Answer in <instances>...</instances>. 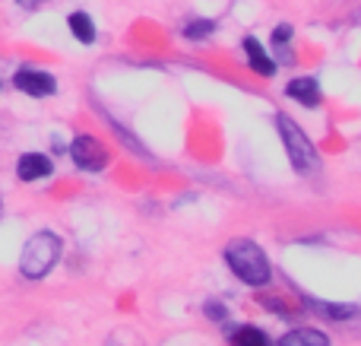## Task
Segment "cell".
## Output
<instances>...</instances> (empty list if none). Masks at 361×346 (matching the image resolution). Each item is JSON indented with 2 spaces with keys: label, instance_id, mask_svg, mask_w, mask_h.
Here are the masks:
<instances>
[{
  "label": "cell",
  "instance_id": "obj_1",
  "mask_svg": "<svg viewBox=\"0 0 361 346\" xmlns=\"http://www.w3.org/2000/svg\"><path fill=\"white\" fill-rule=\"evenodd\" d=\"M225 264L235 273L241 283L254 286V290H263L273 280V264H269L267 251H263L257 241L250 239H235L228 248H225Z\"/></svg>",
  "mask_w": 361,
  "mask_h": 346
},
{
  "label": "cell",
  "instance_id": "obj_2",
  "mask_svg": "<svg viewBox=\"0 0 361 346\" xmlns=\"http://www.w3.org/2000/svg\"><path fill=\"white\" fill-rule=\"evenodd\" d=\"M61 251H63L61 235L51 232V229H42V232H35L23 245V254H19V273H23L25 280H44L57 267Z\"/></svg>",
  "mask_w": 361,
  "mask_h": 346
},
{
  "label": "cell",
  "instance_id": "obj_3",
  "mask_svg": "<svg viewBox=\"0 0 361 346\" xmlns=\"http://www.w3.org/2000/svg\"><path fill=\"white\" fill-rule=\"evenodd\" d=\"M276 127H279V137H282V146H286V156L292 162V169L298 175H314L320 169V153L311 143V137L298 127V121H292L288 114H276Z\"/></svg>",
  "mask_w": 361,
  "mask_h": 346
},
{
  "label": "cell",
  "instance_id": "obj_4",
  "mask_svg": "<svg viewBox=\"0 0 361 346\" xmlns=\"http://www.w3.org/2000/svg\"><path fill=\"white\" fill-rule=\"evenodd\" d=\"M67 153L76 169H82V172H105L108 169V150L92 133H76Z\"/></svg>",
  "mask_w": 361,
  "mask_h": 346
},
{
  "label": "cell",
  "instance_id": "obj_5",
  "mask_svg": "<svg viewBox=\"0 0 361 346\" xmlns=\"http://www.w3.org/2000/svg\"><path fill=\"white\" fill-rule=\"evenodd\" d=\"M13 86L23 95H32V99H51V95H57V80L48 70H38V67H19L13 73Z\"/></svg>",
  "mask_w": 361,
  "mask_h": 346
},
{
  "label": "cell",
  "instance_id": "obj_6",
  "mask_svg": "<svg viewBox=\"0 0 361 346\" xmlns=\"http://www.w3.org/2000/svg\"><path fill=\"white\" fill-rule=\"evenodd\" d=\"M241 51H244V61H247V67L254 70L257 76H263V80L276 76L279 64H276V57L260 44V38H257V35H247V38H244V42H241Z\"/></svg>",
  "mask_w": 361,
  "mask_h": 346
},
{
  "label": "cell",
  "instance_id": "obj_7",
  "mask_svg": "<svg viewBox=\"0 0 361 346\" xmlns=\"http://www.w3.org/2000/svg\"><path fill=\"white\" fill-rule=\"evenodd\" d=\"M54 175V162H51L48 153H23L16 159V178L25 184L32 181H44V178Z\"/></svg>",
  "mask_w": 361,
  "mask_h": 346
},
{
  "label": "cell",
  "instance_id": "obj_8",
  "mask_svg": "<svg viewBox=\"0 0 361 346\" xmlns=\"http://www.w3.org/2000/svg\"><path fill=\"white\" fill-rule=\"evenodd\" d=\"M286 95L292 102H298L301 108H320V102H324V89H320L317 76H295V80H288Z\"/></svg>",
  "mask_w": 361,
  "mask_h": 346
},
{
  "label": "cell",
  "instance_id": "obj_9",
  "mask_svg": "<svg viewBox=\"0 0 361 346\" xmlns=\"http://www.w3.org/2000/svg\"><path fill=\"white\" fill-rule=\"evenodd\" d=\"M276 346H330V337L317 328H292L279 337Z\"/></svg>",
  "mask_w": 361,
  "mask_h": 346
},
{
  "label": "cell",
  "instance_id": "obj_10",
  "mask_svg": "<svg viewBox=\"0 0 361 346\" xmlns=\"http://www.w3.org/2000/svg\"><path fill=\"white\" fill-rule=\"evenodd\" d=\"M67 29H70V35H73L80 44H92L95 38H99V29H95L92 16H89L86 10H73V13H70V16H67Z\"/></svg>",
  "mask_w": 361,
  "mask_h": 346
},
{
  "label": "cell",
  "instance_id": "obj_11",
  "mask_svg": "<svg viewBox=\"0 0 361 346\" xmlns=\"http://www.w3.org/2000/svg\"><path fill=\"white\" fill-rule=\"evenodd\" d=\"M295 25L292 23H279L273 29V48H276V64H295Z\"/></svg>",
  "mask_w": 361,
  "mask_h": 346
},
{
  "label": "cell",
  "instance_id": "obj_12",
  "mask_svg": "<svg viewBox=\"0 0 361 346\" xmlns=\"http://www.w3.org/2000/svg\"><path fill=\"white\" fill-rule=\"evenodd\" d=\"M228 343L231 346H273L269 334L263 328H257V324H241V328H235Z\"/></svg>",
  "mask_w": 361,
  "mask_h": 346
},
{
  "label": "cell",
  "instance_id": "obj_13",
  "mask_svg": "<svg viewBox=\"0 0 361 346\" xmlns=\"http://www.w3.org/2000/svg\"><path fill=\"white\" fill-rule=\"evenodd\" d=\"M311 309H317L324 318H330V321H352V318L358 315L355 305H333V302H311Z\"/></svg>",
  "mask_w": 361,
  "mask_h": 346
},
{
  "label": "cell",
  "instance_id": "obj_14",
  "mask_svg": "<svg viewBox=\"0 0 361 346\" xmlns=\"http://www.w3.org/2000/svg\"><path fill=\"white\" fill-rule=\"evenodd\" d=\"M212 32H216V23H212V19H190V23H184L180 35H184L187 42H206Z\"/></svg>",
  "mask_w": 361,
  "mask_h": 346
},
{
  "label": "cell",
  "instance_id": "obj_15",
  "mask_svg": "<svg viewBox=\"0 0 361 346\" xmlns=\"http://www.w3.org/2000/svg\"><path fill=\"white\" fill-rule=\"evenodd\" d=\"M203 315L209 318V321H225L228 309H225L222 302H216V299H209V302H203Z\"/></svg>",
  "mask_w": 361,
  "mask_h": 346
},
{
  "label": "cell",
  "instance_id": "obj_16",
  "mask_svg": "<svg viewBox=\"0 0 361 346\" xmlns=\"http://www.w3.org/2000/svg\"><path fill=\"white\" fill-rule=\"evenodd\" d=\"M19 6H23V10H42L44 4H48V0H16Z\"/></svg>",
  "mask_w": 361,
  "mask_h": 346
},
{
  "label": "cell",
  "instance_id": "obj_17",
  "mask_svg": "<svg viewBox=\"0 0 361 346\" xmlns=\"http://www.w3.org/2000/svg\"><path fill=\"white\" fill-rule=\"evenodd\" d=\"M0 213H4V203H0Z\"/></svg>",
  "mask_w": 361,
  "mask_h": 346
},
{
  "label": "cell",
  "instance_id": "obj_18",
  "mask_svg": "<svg viewBox=\"0 0 361 346\" xmlns=\"http://www.w3.org/2000/svg\"><path fill=\"white\" fill-rule=\"evenodd\" d=\"M0 89H4V80H0Z\"/></svg>",
  "mask_w": 361,
  "mask_h": 346
}]
</instances>
